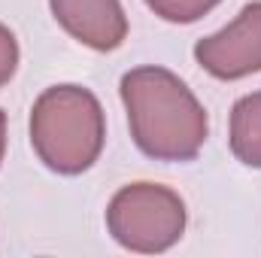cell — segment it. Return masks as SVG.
<instances>
[{"instance_id": "6da1fadb", "label": "cell", "mask_w": 261, "mask_h": 258, "mask_svg": "<svg viewBox=\"0 0 261 258\" xmlns=\"http://www.w3.org/2000/svg\"><path fill=\"white\" fill-rule=\"evenodd\" d=\"M137 149L155 161H195L210 119L195 91L167 67H134L119 85Z\"/></svg>"}, {"instance_id": "7a4b0ae2", "label": "cell", "mask_w": 261, "mask_h": 258, "mask_svg": "<svg viewBox=\"0 0 261 258\" xmlns=\"http://www.w3.org/2000/svg\"><path fill=\"white\" fill-rule=\"evenodd\" d=\"M107 116L94 91L82 85H52L31 110V146L37 158L61 176H79L100 158Z\"/></svg>"}, {"instance_id": "3957f363", "label": "cell", "mask_w": 261, "mask_h": 258, "mask_svg": "<svg viewBox=\"0 0 261 258\" xmlns=\"http://www.w3.org/2000/svg\"><path fill=\"white\" fill-rule=\"evenodd\" d=\"M186 222L182 197L158 183H130L113 194L107 207L110 237L140 255H158L176 246L186 234Z\"/></svg>"}, {"instance_id": "277c9868", "label": "cell", "mask_w": 261, "mask_h": 258, "mask_svg": "<svg viewBox=\"0 0 261 258\" xmlns=\"http://www.w3.org/2000/svg\"><path fill=\"white\" fill-rule=\"evenodd\" d=\"M195 61L222 82L261 73V0L246 3L231 24L197 40Z\"/></svg>"}, {"instance_id": "5b68a950", "label": "cell", "mask_w": 261, "mask_h": 258, "mask_svg": "<svg viewBox=\"0 0 261 258\" xmlns=\"http://www.w3.org/2000/svg\"><path fill=\"white\" fill-rule=\"evenodd\" d=\"M55 21L94 52H113L128 37L122 0H49Z\"/></svg>"}, {"instance_id": "8992f818", "label": "cell", "mask_w": 261, "mask_h": 258, "mask_svg": "<svg viewBox=\"0 0 261 258\" xmlns=\"http://www.w3.org/2000/svg\"><path fill=\"white\" fill-rule=\"evenodd\" d=\"M228 143L240 164L261 170V91L243 94L234 104Z\"/></svg>"}, {"instance_id": "52a82bcc", "label": "cell", "mask_w": 261, "mask_h": 258, "mask_svg": "<svg viewBox=\"0 0 261 258\" xmlns=\"http://www.w3.org/2000/svg\"><path fill=\"white\" fill-rule=\"evenodd\" d=\"M219 3L222 0H146V6L170 24H192L206 12H213Z\"/></svg>"}, {"instance_id": "ba28073f", "label": "cell", "mask_w": 261, "mask_h": 258, "mask_svg": "<svg viewBox=\"0 0 261 258\" xmlns=\"http://www.w3.org/2000/svg\"><path fill=\"white\" fill-rule=\"evenodd\" d=\"M18 58H21V52H18V40H15V34H12L6 24H0V88L15 76V70H18Z\"/></svg>"}, {"instance_id": "9c48e42d", "label": "cell", "mask_w": 261, "mask_h": 258, "mask_svg": "<svg viewBox=\"0 0 261 258\" xmlns=\"http://www.w3.org/2000/svg\"><path fill=\"white\" fill-rule=\"evenodd\" d=\"M3 155H6V113L0 110V164H3Z\"/></svg>"}]
</instances>
